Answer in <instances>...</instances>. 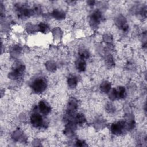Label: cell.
<instances>
[{
    "label": "cell",
    "mask_w": 147,
    "mask_h": 147,
    "mask_svg": "<svg viewBox=\"0 0 147 147\" xmlns=\"http://www.w3.org/2000/svg\"><path fill=\"white\" fill-rule=\"evenodd\" d=\"M47 83L46 79L43 77H38L34 79L30 84L32 90L36 94L43 92L47 88Z\"/></svg>",
    "instance_id": "obj_1"
},
{
    "label": "cell",
    "mask_w": 147,
    "mask_h": 147,
    "mask_svg": "<svg viewBox=\"0 0 147 147\" xmlns=\"http://www.w3.org/2000/svg\"><path fill=\"white\" fill-rule=\"evenodd\" d=\"M30 122L35 128H41L45 126V121L42 116L38 113L34 112L30 115Z\"/></svg>",
    "instance_id": "obj_2"
},
{
    "label": "cell",
    "mask_w": 147,
    "mask_h": 147,
    "mask_svg": "<svg viewBox=\"0 0 147 147\" xmlns=\"http://www.w3.org/2000/svg\"><path fill=\"white\" fill-rule=\"evenodd\" d=\"M126 127V123L123 121L114 122L111 124L110 127L111 132L115 135L121 134L125 128Z\"/></svg>",
    "instance_id": "obj_3"
},
{
    "label": "cell",
    "mask_w": 147,
    "mask_h": 147,
    "mask_svg": "<svg viewBox=\"0 0 147 147\" xmlns=\"http://www.w3.org/2000/svg\"><path fill=\"white\" fill-rule=\"evenodd\" d=\"M24 71L25 67L22 64L17 65L14 68L13 71L11 73H10L9 76L10 78L13 79L14 80L18 79L21 78Z\"/></svg>",
    "instance_id": "obj_4"
},
{
    "label": "cell",
    "mask_w": 147,
    "mask_h": 147,
    "mask_svg": "<svg viewBox=\"0 0 147 147\" xmlns=\"http://www.w3.org/2000/svg\"><path fill=\"white\" fill-rule=\"evenodd\" d=\"M102 19V13L99 10H95L91 14L90 18V23L92 28H96Z\"/></svg>",
    "instance_id": "obj_5"
},
{
    "label": "cell",
    "mask_w": 147,
    "mask_h": 147,
    "mask_svg": "<svg viewBox=\"0 0 147 147\" xmlns=\"http://www.w3.org/2000/svg\"><path fill=\"white\" fill-rule=\"evenodd\" d=\"M38 109L40 113L46 115H48L51 111V107L49 104L44 100H41L38 105Z\"/></svg>",
    "instance_id": "obj_6"
},
{
    "label": "cell",
    "mask_w": 147,
    "mask_h": 147,
    "mask_svg": "<svg viewBox=\"0 0 147 147\" xmlns=\"http://www.w3.org/2000/svg\"><path fill=\"white\" fill-rule=\"evenodd\" d=\"M78 107V104L77 100L75 98H71L68 101L67 106V112L68 115H71L77 110Z\"/></svg>",
    "instance_id": "obj_7"
},
{
    "label": "cell",
    "mask_w": 147,
    "mask_h": 147,
    "mask_svg": "<svg viewBox=\"0 0 147 147\" xmlns=\"http://www.w3.org/2000/svg\"><path fill=\"white\" fill-rule=\"evenodd\" d=\"M18 14L19 17L21 18H28L32 14V11L30 9L28 8L26 6H19L17 8Z\"/></svg>",
    "instance_id": "obj_8"
},
{
    "label": "cell",
    "mask_w": 147,
    "mask_h": 147,
    "mask_svg": "<svg viewBox=\"0 0 147 147\" xmlns=\"http://www.w3.org/2000/svg\"><path fill=\"white\" fill-rule=\"evenodd\" d=\"M116 24L123 31H127L128 29V25L126 23V19L122 16H119L117 18Z\"/></svg>",
    "instance_id": "obj_9"
},
{
    "label": "cell",
    "mask_w": 147,
    "mask_h": 147,
    "mask_svg": "<svg viewBox=\"0 0 147 147\" xmlns=\"http://www.w3.org/2000/svg\"><path fill=\"white\" fill-rule=\"evenodd\" d=\"M75 67L79 72H84L86 68V63L85 60L79 57L75 62Z\"/></svg>",
    "instance_id": "obj_10"
},
{
    "label": "cell",
    "mask_w": 147,
    "mask_h": 147,
    "mask_svg": "<svg viewBox=\"0 0 147 147\" xmlns=\"http://www.w3.org/2000/svg\"><path fill=\"white\" fill-rule=\"evenodd\" d=\"M52 17L58 20H61L64 19L65 17V13L64 11L59 10V9H55L52 13Z\"/></svg>",
    "instance_id": "obj_11"
},
{
    "label": "cell",
    "mask_w": 147,
    "mask_h": 147,
    "mask_svg": "<svg viewBox=\"0 0 147 147\" xmlns=\"http://www.w3.org/2000/svg\"><path fill=\"white\" fill-rule=\"evenodd\" d=\"M78 79L77 76L75 75H71L69 76L68 78L67 79L68 86L70 88L73 89L76 87L78 84Z\"/></svg>",
    "instance_id": "obj_12"
},
{
    "label": "cell",
    "mask_w": 147,
    "mask_h": 147,
    "mask_svg": "<svg viewBox=\"0 0 147 147\" xmlns=\"http://www.w3.org/2000/svg\"><path fill=\"white\" fill-rule=\"evenodd\" d=\"M111 84L109 81L105 80L102 82L100 85V91L103 93H108L111 90Z\"/></svg>",
    "instance_id": "obj_13"
},
{
    "label": "cell",
    "mask_w": 147,
    "mask_h": 147,
    "mask_svg": "<svg viewBox=\"0 0 147 147\" xmlns=\"http://www.w3.org/2000/svg\"><path fill=\"white\" fill-rule=\"evenodd\" d=\"M116 89L117 99H123L126 95V91L124 87L119 86Z\"/></svg>",
    "instance_id": "obj_14"
},
{
    "label": "cell",
    "mask_w": 147,
    "mask_h": 147,
    "mask_svg": "<svg viewBox=\"0 0 147 147\" xmlns=\"http://www.w3.org/2000/svg\"><path fill=\"white\" fill-rule=\"evenodd\" d=\"M86 122V118L83 114H78L75 117V122L76 124L82 125Z\"/></svg>",
    "instance_id": "obj_15"
},
{
    "label": "cell",
    "mask_w": 147,
    "mask_h": 147,
    "mask_svg": "<svg viewBox=\"0 0 147 147\" xmlns=\"http://www.w3.org/2000/svg\"><path fill=\"white\" fill-rule=\"evenodd\" d=\"M38 30L42 32V33H47L49 30V26L48 25L44 23V22H41L38 25Z\"/></svg>",
    "instance_id": "obj_16"
},
{
    "label": "cell",
    "mask_w": 147,
    "mask_h": 147,
    "mask_svg": "<svg viewBox=\"0 0 147 147\" xmlns=\"http://www.w3.org/2000/svg\"><path fill=\"white\" fill-rule=\"evenodd\" d=\"M79 57L83 59H87L89 57L90 54L89 52L87 50L84 49H80L79 52Z\"/></svg>",
    "instance_id": "obj_17"
},
{
    "label": "cell",
    "mask_w": 147,
    "mask_h": 147,
    "mask_svg": "<svg viewBox=\"0 0 147 147\" xmlns=\"http://www.w3.org/2000/svg\"><path fill=\"white\" fill-rule=\"evenodd\" d=\"M109 94V99L111 100H114L115 99H117V92H116V89L113 88L110 90V91L108 92Z\"/></svg>",
    "instance_id": "obj_18"
},
{
    "label": "cell",
    "mask_w": 147,
    "mask_h": 147,
    "mask_svg": "<svg viewBox=\"0 0 147 147\" xmlns=\"http://www.w3.org/2000/svg\"><path fill=\"white\" fill-rule=\"evenodd\" d=\"M106 109H107V111L109 113H113L115 111V107H114V105H113L112 104H110V103H109L107 105Z\"/></svg>",
    "instance_id": "obj_19"
},
{
    "label": "cell",
    "mask_w": 147,
    "mask_h": 147,
    "mask_svg": "<svg viewBox=\"0 0 147 147\" xmlns=\"http://www.w3.org/2000/svg\"><path fill=\"white\" fill-rule=\"evenodd\" d=\"M76 145L79 146H86L87 145L86 144V142L84 141L78 140L76 142Z\"/></svg>",
    "instance_id": "obj_20"
},
{
    "label": "cell",
    "mask_w": 147,
    "mask_h": 147,
    "mask_svg": "<svg viewBox=\"0 0 147 147\" xmlns=\"http://www.w3.org/2000/svg\"><path fill=\"white\" fill-rule=\"evenodd\" d=\"M95 3V1H87V3L88 4V5H94V3Z\"/></svg>",
    "instance_id": "obj_21"
}]
</instances>
